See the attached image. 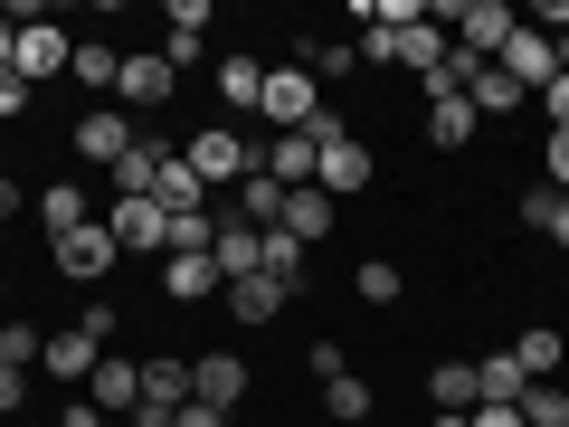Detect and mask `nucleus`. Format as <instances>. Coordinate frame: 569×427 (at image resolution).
<instances>
[{
    "instance_id": "17",
    "label": "nucleus",
    "mask_w": 569,
    "mask_h": 427,
    "mask_svg": "<svg viewBox=\"0 0 569 427\" xmlns=\"http://www.w3.org/2000/svg\"><path fill=\"white\" fill-rule=\"evenodd\" d=\"M238 219L257 228V238H266V228H284V181H266V162L238 181Z\"/></svg>"
},
{
    "instance_id": "38",
    "label": "nucleus",
    "mask_w": 569,
    "mask_h": 427,
    "mask_svg": "<svg viewBox=\"0 0 569 427\" xmlns=\"http://www.w3.org/2000/svg\"><path fill=\"white\" fill-rule=\"evenodd\" d=\"M541 171H550V190H569V123L541 142Z\"/></svg>"
},
{
    "instance_id": "49",
    "label": "nucleus",
    "mask_w": 569,
    "mask_h": 427,
    "mask_svg": "<svg viewBox=\"0 0 569 427\" xmlns=\"http://www.w3.org/2000/svg\"><path fill=\"white\" fill-rule=\"evenodd\" d=\"M550 48H560V77H569V29H560V39H550Z\"/></svg>"
},
{
    "instance_id": "44",
    "label": "nucleus",
    "mask_w": 569,
    "mask_h": 427,
    "mask_svg": "<svg viewBox=\"0 0 569 427\" xmlns=\"http://www.w3.org/2000/svg\"><path fill=\"white\" fill-rule=\"evenodd\" d=\"M10 48H20V10H0V77H10Z\"/></svg>"
},
{
    "instance_id": "37",
    "label": "nucleus",
    "mask_w": 569,
    "mask_h": 427,
    "mask_svg": "<svg viewBox=\"0 0 569 427\" xmlns=\"http://www.w3.org/2000/svg\"><path fill=\"white\" fill-rule=\"evenodd\" d=\"M351 58H361V48H342V39H313V48H305V67H313V86H323V77H342Z\"/></svg>"
},
{
    "instance_id": "30",
    "label": "nucleus",
    "mask_w": 569,
    "mask_h": 427,
    "mask_svg": "<svg viewBox=\"0 0 569 427\" xmlns=\"http://www.w3.org/2000/svg\"><path fill=\"white\" fill-rule=\"evenodd\" d=\"M323 418H351V427L370 418V380H361V370H342V380H323Z\"/></svg>"
},
{
    "instance_id": "10",
    "label": "nucleus",
    "mask_w": 569,
    "mask_h": 427,
    "mask_svg": "<svg viewBox=\"0 0 569 427\" xmlns=\"http://www.w3.org/2000/svg\"><path fill=\"white\" fill-rule=\"evenodd\" d=\"M171 86H181V67H171L162 48H133L123 77H114V96H123V105H171Z\"/></svg>"
},
{
    "instance_id": "13",
    "label": "nucleus",
    "mask_w": 569,
    "mask_h": 427,
    "mask_svg": "<svg viewBox=\"0 0 569 427\" xmlns=\"http://www.w3.org/2000/svg\"><path fill=\"white\" fill-rule=\"evenodd\" d=\"M96 361H104V342H96V332H77V324H67V332H48V351H39V370H48V380H96Z\"/></svg>"
},
{
    "instance_id": "32",
    "label": "nucleus",
    "mask_w": 569,
    "mask_h": 427,
    "mask_svg": "<svg viewBox=\"0 0 569 427\" xmlns=\"http://www.w3.org/2000/svg\"><path fill=\"white\" fill-rule=\"evenodd\" d=\"M522 427H569V389L560 380H531L522 389Z\"/></svg>"
},
{
    "instance_id": "33",
    "label": "nucleus",
    "mask_w": 569,
    "mask_h": 427,
    "mask_svg": "<svg viewBox=\"0 0 569 427\" xmlns=\"http://www.w3.org/2000/svg\"><path fill=\"white\" fill-rule=\"evenodd\" d=\"M219 96H228V105H257V96H266V67H257V58H228V67H219Z\"/></svg>"
},
{
    "instance_id": "47",
    "label": "nucleus",
    "mask_w": 569,
    "mask_h": 427,
    "mask_svg": "<svg viewBox=\"0 0 569 427\" xmlns=\"http://www.w3.org/2000/svg\"><path fill=\"white\" fill-rule=\"evenodd\" d=\"M0 219H20V181H0Z\"/></svg>"
},
{
    "instance_id": "4",
    "label": "nucleus",
    "mask_w": 569,
    "mask_h": 427,
    "mask_svg": "<svg viewBox=\"0 0 569 427\" xmlns=\"http://www.w3.org/2000/svg\"><path fill=\"white\" fill-rule=\"evenodd\" d=\"M181 162L200 171V181H247V171H257V152H247L228 123H209V133H190V142H181Z\"/></svg>"
},
{
    "instance_id": "24",
    "label": "nucleus",
    "mask_w": 569,
    "mask_h": 427,
    "mask_svg": "<svg viewBox=\"0 0 569 427\" xmlns=\"http://www.w3.org/2000/svg\"><path fill=\"white\" fill-rule=\"evenodd\" d=\"M466 105H475V115H522V105H531V96H522V86H512V77H503V67H485V77H475V86H466Z\"/></svg>"
},
{
    "instance_id": "1",
    "label": "nucleus",
    "mask_w": 569,
    "mask_h": 427,
    "mask_svg": "<svg viewBox=\"0 0 569 427\" xmlns=\"http://www.w3.org/2000/svg\"><path fill=\"white\" fill-rule=\"evenodd\" d=\"M257 115L276 123V133H305V123L323 115V86H313V67H305V58L266 67V96H257Z\"/></svg>"
},
{
    "instance_id": "3",
    "label": "nucleus",
    "mask_w": 569,
    "mask_h": 427,
    "mask_svg": "<svg viewBox=\"0 0 569 427\" xmlns=\"http://www.w3.org/2000/svg\"><path fill=\"white\" fill-rule=\"evenodd\" d=\"M447 29H456V48H466V58H503V39H512V29H522V20H512V10H503V0H466V10H447Z\"/></svg>"
},
{
    "instance_id": "19",
    "label": "nucleus",
    "mask_w": 569,
    "mask_h": 427,
    "mask_svg": "<svg viewBox=\"0 0 569 427\" xmlns=\"http://www.w3.org/2000/svg\"><path fill=\"white\" fill-rule=\"evenodd\" d=\"M200 48H209V10H200V0H171V29H162V58H171V67H190V58H200Z\"/></svg>"
},
{
    "instance_id": "12",
    "label": "nucleus",
    "mask_w": 569,
    "mask_h": 427,
    "mask_svg": "<svg viewBox=\"0 0 569 427\" xmlns=\"http://www.w3.org/2000/svg\"><path fill=\"white\" fill-rule=\"evenodd\" d=\"M77 152H86L96 171H114L123 152H133V123H123V105H96V115L77 123Z\"/></svg>"
},
{
    "instance_id": "50",
    "label": "nucleus",
    "mask_w": 569,
    "mask_h": 427,
    "mask_svg": "<svg viewBox=\"0 0 569 427\" xmlns=\"http://www.w3.org/2000/svg\"><path fill=\"white\" fill-rule=\"evenodd\" d=\"M560 351H569V332H560Z\"/></svg>"
},
{
    "instance_id": "2",
    "label": "nucleus",
    "mask_w": 569,
    "mask_h": 427,
    "mask_svg": "<svg viewBox=\"0 0 569 427\" xmlns=\"http://www.w3.org/2000/svg\"><path fill=\"white\" fill-rule=\"evenodd\" d=\"M104 228H114L123 257H152V247L171 257V209L152 200V190H142V200H114V209H104Z\"/></svg>"
},
{
    "instance_id": "16",
    "label": "nucleus",
    "mask_w": 569,
    "mask_h": 427,
    "mask_svg": "<svg viewBox=\"0 0 569 427\" xmlns=\"http://www.w3.org/2000/svg\"><path fill=\"white\" fill-rule=\"evenodd\" d=\"M152 200H162V209H171V219H190V209H200V200H209V181H200V171H190V162H181V152H162V171H152Z\"/></svg>"
},
{
    "instance_id": "15",
    "label": "nucleus",
    "mask_w": 569,
    "mask_h": 427,
    "mask_svg": "<svg viewBox=\"0 0 569 427\" xmlns=\"http://www.w3.org/2000/svg\"><path fill=\"white\" fill-rule=\"evenodd\" d=\"M86 399H96L104 418H133V408H142V370H133V361H96V380H86Z\"/></svg>"
},
{
    "instance_id": "20",
    "label": "nucleus",
    "mask_w": 569,
    "mask_h": 427,
    "mask_svg": "<svg viewBox=\"0 0 569 427\" xmlns=\"http://www.w3.org/2000/svg\"><path fill=\"white\" fill-rule=\"evenodd\" d=\"M228 314H238V324H276V314H284V285H276V276L228 285Z\"/></svg>"
},
{
    "instance_id": "41",
    "label": "nucleus",
    "mask_w": 569,
    "mask_h": 427,
    "mask_svg": "<svg viewBox=\"0 0 569 427\" xmlns=\"http://www.w3.org/2000/svg\"><path fill=\"white\" fill-rule=\"evenodd\" d=\"M58 427H114V418H104L96 399H67V408H58Z\"/></svg>"
},
{
    "instance_id": "27",
    "label": "nucleus",
    "mask_w": 569,
    "mask_h": 427,
    "mask_svg": "<svg viewBox=\"0 0 569 427\" xmlns=\"http://www.w3.org/2000/svg\"><path fill=\"white\" fill-rule=\"evenodd\" d=\"M152 171H162V142H133V152L114 162V200H142V190H152Z\"/></svg>"
},
{
    "instance_id": "35",
    "label": "nucleus",
    "mask_w": 569,
    "mask_h": 427,
    "mask_svg": "<svg viewBox=\"0 0 569 427\" xmlns=\"http://www.w3.org/2000/svg\"><path fill=\"white\" fill-rule=\"evenodd\" d=\"M351 285H361V305H399V266H389V257H361Z\"/></svg>"
},
{
    "instance_id": "26",
    "label": "nucleus",
    "mask_w": 569,
    "mask_h": 427,
    "mask_svg": "<svg viewBox=\"0 0 569 427\" xmlns=\"http://www.w3.org/2000/svg\"><path fill=\"white\" fill-rule=\"evenodd\" d=\"M39 219H48V238L86 228V190H77V181H48V190H39Z\"/></svg>"
},
{
    "instance_id": "36",
    "label": "nucleus",
    "mask_w": 569,
    "mask_h": 427,
    "mask_svg": "<svg viewBox=\"0 0 569 427\" xmlns=\"http://www.w3.org/2000/svg\"><path fill=\"white\" fill-rule=\"evenodd\" d=\"M39 351H48L39 324H10V332H0V361H10V370H39Z\"/></svg>"
},
{
    "instance_id": "34",
    "label": "nucleus",
    "mask_w": 569,
    "mask_h": 427,
    "mask_svg": "<svg viewBox=\"0 0 569 427\" xmlns=\"http://www.w3.org/2000/svg\"><path fill=\"white\" fill-rule=\"evenodd\" d=\"M209 238H219V219H209V209H190V219H171V257H209Z\"/></svg>"
},
{
    "instance_id": "22",
    "label": "nucleus",
    "mask_w": 569,
    "mask_h": 427,
    "mask_svg": "<svg viewBox=\"0 0 569 427\" xmlns=\"http://www.w3.org/2000/svg\"><path fill=\"white\" fill-rule=\"evenodd\" d=\"M142 408H190V361H142Z\"/></svg>"
},
{
    "instance_id": "21",
    "label": "nucleus",
    "mask_w": 569,
    "mask_h": 427,
    "mask_svg": "<svg viewBox=\"0 0 569 427\" xmlns=\"http://www.w3.org/2000/svg\"><path fill=\"white\" fill-rule=\"evenodd\" d=\"M427 399L447 408V418H466V408H475V361H437V370H427Z\"/></svg>"
},
{
    "instance_id": "14",
    "label": "nucleus",
    "mask_w": 569,
    "mask_h": 427,
    "mask_svg": "<svg viewBox=\"0 0 569 427\" xmlns=\"http://www.w3.org/2000/svg\"><path fill=\"white\" fill-rule=\"evenodd\" d=\"M313 162H323L313 133H276L266 142V181H284V190H313Z\"/></svg>"
},
{
    "instance_id": "11",
    "label": "nucleus",
    "mask_w": 569,
    "mask_h": 427,
    "mask_svg": "<svg viewBox=\"0 0 569 427\" xmlns=\"http://www.w3.org/2000/svg\"><path fill=\"white\" fill-rule=\"evenodd\" d=\"M475 123H485V115H475V105L456 96V86H427V142H437V152H466V142H475Z\"/></svg>"
},
{
    "instance_id": "9",
    "label": "nucleus",
    "mask_w": 569,
    "mask_h": 427,
    "mask_svg": "<svg viewBox=\"0 0 569 427\" xmlns=\"http://www.w3.org/2000/svg\"><path fill=\"white\" fill-rule=\"evenodd\" d=\"M209 266H219V285H247V276H266V238L247 219H219V238H209Z\"/></svg>"
},
{
    "instance_id": "6",
    "label": "nucleus",
    "mask_w": 569,
    "mask_h": 427,
    "mask_svg": "<svg viewBox=\"0 0 569 427\" xmlns=\"http://www.w3.org/2000/svg\"><path fill=\"white\" fill-rule=\"evenodd\" d=\"M123 247H114V228L104 219H86V228H67L58 238V276H77V285H104V266H114Z\"/></svg>"
},
{
    "instance_id": "23",
    "label": "nucleus",
    "mask_w": 569,
    "mask_h": 427,
    "mask_svg": "<svg viewBox=\"0 0 569 427\" xmlns=\"http://www.w3.org/2000/svg\"><path fill=\"white\" fill-rule=\"evenodd\" d=\"M522 219L541 228V238H560V247H569V190H550V181H531V190H522Z\"/></svg>"
},
{
    "instance_id": "8",
    "label": "nucleus",
    "mask_w": 569,
    "mask_h": 427,
    "mask_svg": "<svg viewBox=\"0 0 569 427\" xmlns=\"http://www.w3.org/2000/svg\"><path fill=\"white\" fill-rule=\"evenodd\" d=\"M190 399L228 418V408L247 399V361H238V351H200V361H190Z\"/></svg>"
},
{
    "instance_id": "39",
    "label": "nucleus",
    "mask_w": 569,
    "mask_h": 427,
    "mask_svg": "<svg viewBox=\"0 0 569 427\" xmlns=\"http://www.w3.org/2000/svg\"><path fill=\"white\" fill-rule=\"evenodd\" d=\"M77 332H96V342H114V332H123V324H114V305H104V295H96V305H86V314H77Z\"/></svg>"
},
{
    "instance_id": "29",
    "label": "nucleus",
    "mask_w": 569,
    "mask_h": 427,
    "mask_svg": "<svg viewBox=\"0 0 569 427\" xmlns=\"http://www.w3.org/2000/svg\"><path fill=\"white\" fill-rule=\"evenodd\" d=\"M162 285H171V305H200L209 285H219V266H209V257H171V266H162Z\"/></svg>"
},
{
    "instance_id": "48",
    "label": "nucleus",
    "mask_w": 569,
    "mask_h": 427,
    "mask_svg": "<svg viewBox=\"0 0 569 427\" xmlns=\"http://www.w3.org/2000/svg\"><path fill=\"white\" fill-rule=\"evenodd\" d=\"M437 427H475V408H466V418H447V408H437Z\"/></svg>"
},
{
    "instance_id": "25",
    "label": "nucleus",
    "mask_w": 569,
    "mask_h": 427,
    "mask_svg": "<svg viewBox=\"0 0 569 427\" xmlns=\"http://www.w3.org/2000/svg\"><path fill=\"white\" fill-rule=\"evenodd\" d=\"M67 77H77L86 96H104V86L123 77V58H114V48H96V39H77V58H67Z\"/></svg>"
},
{
    "instance_id": "42",
    "label": "nucleus",
    "mask_w": 569,
    "mask_h": 427,
    "mask_svg": "<svg viewBox=\"0 0 569 427\" xmlns=\"http://www.w3.org/2000/svg\"><path fill=\"white\" fill-rule=\"evenodd\" d=\"M29 399V370H10V361H0V408H20Z\"/></svg>"
},
{
    "instance_id": "31",
    "label": "nucleus",
    "mask_w": 569,
    "mask_h": 427,
    "mask_svg": "<svg viewBox=\"0 0 569 427\" xmlns=\"http://www.w3.org/2000/svg\"><path fill=\"white\" fill-rule=\"evenodd\" d=\"M266 276H276L284 295H305V247L284 238V228H266Z\"/></svg>"
},
{
    "instance_id": "46",
    "label": "nucleus",
    "mask_w": 569,
    "mask_h": 427,
    "mask_svg": "<svg viewBox=\"0 0 569 427\" xmlns=\"http://www.w3.org/2000/svg\"><path fill=\"white\" fill-rule=\"evenodd\" d=\"M475 427H522V408H475Z\"/></svg>"
},
{
    "instance_id": "7",
    "label": "nucleus",
    "mask_w": 569,
    "mask_h": 427,
    "mask_svg": "<svg viewBox=\"0 0 569 427\" xmlns=\"http://www.w3.org/2000/svg\"><path fill=\"white\" fill-rule=\"evenodd\" d=\"M493 67H503V77L522 86V96H541V86L560 77V48H550L541 29H512V39H503V58H493Z\"/></svg>"
},
{
    "instance_id": "5",
    "label": "nucleus",
    "mask_w": 569,
    "mask_h": 427,
    "mask_svg": "<svg viewBox=\"0 0 569 427\" xmlns=\"http://www.w3.org/2000/svg\"><path fill=\"white\" fill-rule=\"evenodd\" d=\"M67 58H77V39H67V29H48V20H20V48H10V77H20V86L58 77Z\"/></svg>"
},
{
    "instance_id": "40",
    "label": "nucleus",
    "mask_w": 569,
    "mask_h": 427,
    "mask_svg": "<svg viewBox=\"0 0 569 427\" xmlns=\"http://www.w3.org/2000/svg\"><path fill=\"white\" fill-rule=\"evenodd\" d=\"M531 105H541V115H550V133H560V123H569V77H550V86H541Z\"/></svg>"
},
{
    "instance_id": "28",
    "label": "nucleus",
    "mask_w": 569,
    "mask_h": 427,
    "mask_svg": "<svg viewBox=\"0 0 569 427\" xmlns=\"http://www.w3.org/2000/svg\"><path fill=\"white\" fill-rule=\"evenodd\" d=\"M512 361H522V380H550L569 351H560V332H512Z\"/></svg>"
},
{
    "instance_id": "45",
    "label": "nucleus",
    "mask_w": 569,
    "mask_h": 427,
    "mask_svg": "<svg viewBox=\"0 0 569 427\" xmlns=\"http://www.w3.org/2000/svg\"><path fill=\"white\" fill-rule=\"evenodd\" d=\"M20 105H29V86H20V77H0V115H20Z\"/></svg>"
},
{
    "instance_id": "18",
    "label": "nucleus",
    "mask_w": 569,
    "mask_h": 427,
    "mask_svg": "<svg viewBox=\"0 0 569 427\" xmlns=\"http://www.w3.org/2000/svg\"><path fill=\"white\" fill-rule=\"evenodd\" d=\"M284 238H295V247H323L332 238V200H323V190H284Z\"/></svg>"
},
{
    "instance_id": "43",
    "label": "nucleus",
    "mask_w": 569,
    "mask_h": 427,
    "mask_svg": "<svg viewBox=\"0 0 569 427\" xmlns=\"http://www.w3.org/2000/svg\"><path fill=\"white\" fill-rule=\"evenodd\" d=\"M171 427H228V418H219V408H200V399H190V408H171Z\"/></svg>"
}]
</instances>
